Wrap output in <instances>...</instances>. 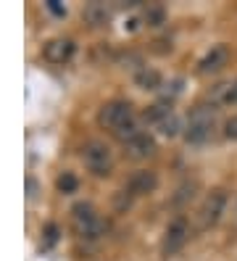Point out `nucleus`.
<instances>
[{
  "label": "nucleus",
  "mask_w": 237,
  "mask_h": 261,
  "mask_svg": "<svg viewBox=\"0 0 237 261\" xmlns=\"http://www.w3.org/2000/svg\"><path fill=\"white\" fill-rule=\"evenodd\" d=\"M214 121H216V114H214V106H195L187 116V127H185V140L193 143V145H200L211 137L214 132Z\"/></svg>",
  "instance_id": "obj_1"
},
{
  "label": "nucleus",
  "mask_w": 237,
  "mask_h": 261,
  "mask_svg": "<svg viewBox=\"0 0 237 261\" xmlns=\"http://www.w3.org/2000/svg\"><path fill=\"white\" fill-rule=\"evenodd\" d=\"M227 203H229L227 190H221V188L211 190L208 195L203 198V203H200V208L195 214V227L198 229H211L214 224H219V219H221V214H224Z\"/></svg>",
  "instance_id": "obj_2"
},
{
  "label": "nucleus",
  "mask_w": 237,
  "mask_h": 261,
  "mask_svg": "<svg viewBox=\"0 0 237 261\" xmlns=\"http://www.w3.org/2000/svg\"><path fill=\"white\" fill-rule=\"evenodd\" d=\"M71 227L79 238H87V240H95L106 232V224L100 222V217L95 214L90 203H76L71 208Z\"/></svg>",
  "instance_id": "obj_3"
},
{
  "label": "nucleus",
  "mask_w": 237,
  "mask_h": 261,
  "mask_svg": "<svg viewBox=\"0 0 237 261\" xmlns=\"http://www.w3.org/2000/svg\"><path fill=\"white\" fill-rule=\"evenodd\" d=\"M98 121H100V127H106L111 132H119L124 124L135 121L132 106L126 103V100H111V103H106L103 109L98 111Z\"/></svg>",
  "instance_id": "obj_4"
},
{
  "label": "nucleus",
  "mask_w": 237,
  "mask_h": 261,
  "mask_svg": "<svg viewBox=\"0 0 237 261\" xmlns=\"http://www.w3.org/2000/svg\"><path fill=\"white\" fill-rule=\"evenodd\" d=\"M82 161H85V166L90 169V172L98 174V177L111 174V164H114V159H111V148L106 143H98V140H92V143L85 145Z\"/></svg>",
  "instance_id": "obj_5"
},
{
  "label": "nucleus",
  "mask_w": 237,
  "mask_h": 261,
  "mask_svg": "<svg viewBox=\"0 0 237 261\" xmlns=\"http://www.w3.org/2000/svg\"><path fill=\"white\" fill-rule=\"evenodd\" d=\"M187 238H190V224H187V219H174L169 227H166V232H164V243H161V251H164V256H174L182 245L187 243Z\"/></svg>",
  "instance_id": "obj_6"
},
{
  "label": "nucleus",
  "mask_w": 237,
  "mask_h": 261,
  "mask_svg": "<svg viewBox=\"0 0 237 261\" xmlns=\"http://www.w3.org/2000/svg\"><path fill=\"white\" fill-rule=\"evenodd\" d=\"M74 56V42L71 40H63V37H56L50 42H45V48H42V58L47 61V64H69Z\"/></svg>",
  "instance_id": "obj_7"
},
{
  "label": "nucleus",
  "mask_w": 237,
  "mask_h": 261,
  "mask_svg": "<svg viewBox=\"0 0 237 261\" xmlns=\"http://www.w3.org/2000/svg\"><path fill=\"white\" fill-rule=\"evenodd\" d=\"M229 64V48L227 45H214V48L203 56V61L198 64L200 74H216Z\"/></svg>",
  "instance_id": "obj_8"
},
{
  "label": "nucleus",
  "mask_w": 237,
  "mask_h": 261,
  "mask_svg": "<svg viewBox=\"0 0 237 261\" xmlns=\"http://www.w3.org/2000/svg\"><path fill=\"white\" fill-rule=\"evenodd\" d=\"M124 153L129 159H135V161H142V159H150L153 153H155V140L150 135H145V132H140L135 140H129L124 145Z\"/></svg>",
  "instance_id": "obj_9"
},
{
  "label": "nucleus",
  "mask_w": 237,
  "mask_h": 261,
  "mask_svg": "<svg viewBox=\"0 0 237 261\" xmlns=\"http://www.w3.org/2000/svg\"><path fill=\"white\" fill-rule=\"evenodd\" d=\"M155 185H158V177L150 169H140V172H135L129 177V193L132 195H148L155 190Z\"/></svg>",
  "instance_id": "obj_10"
},
{
  "label": "nucleus",
  "mask_w": 237,
  "mask_h": 261,
  "mask_svg": "<svg viewBox=\"0 0 237 261\" xmlns=\"http://www.w3.org/2000/svg\"><path fill=\"white\" fill-rule=\"evenodd\" d=\"M82 16L90 27H106L108 19H111V11L103 6V3H87L85 11H82Z\"/></svg>",
  "instance_id": "obj_11"
},
{
  "label": "nucleus",
  "mask_w": 237,
  "mask_h": 261,
  "mask_svg": "<svg viewBox=\"0 0 237 261\" xmlns=\"http://www.w3.org/2000/svg\"><path fill=\"white\" fill-rule=\"evenodd\" d=\"M135 82H137V87H142V90H161V74H158L155 69H148V66H142L137 74H135Z\"/></svg>",
  "instance_id": "obj_12"
},
{
  "label": "nucleus",
  "mask_w": 237,
  "mask_h": 261,
  "mask_svg": "<svg viewBox=\"0 0 237 261\" xmlns=\"http://www.w3.org/2000/svg\"><path fill=\"white\" fill-rule=\"evenodd\" d=\"M171 114H174V111H171V106H169V103H155V106H150V109L142 114V119H145L148 124H153V127L158 129Z\"/></svg>",
  "instance_id": "obj_13"
},
{
  "label": "nucleus",
  "mask_w": 237,
  "mask_h": 261,
  "mask_svg": "<svg viewBox=\"0 0 237 261\" xmlns=\"http://www.w3.org/2000/svg\"><path fill=\"white\" fill-rule=\"evenodd\" d=\"M142 21L148 27H161L166 21V8L161 3H148L145 11H142Z\"/></svg>",
  "instance_id": "obj_14"
},
{
  "label": "nucleus",
  "mask_w": 237,
  "mask_h": 261,
  "mask_svg": "<svg viewBox=\"0 0 237 261\" xmlns=\"http://www.w3.org/2000/svg\"><path fill=\"white\" fill-rule=\"evenodd\" d=\"M195 190H198L195 182H185V185L177 190V195H174V206H185V203H190V201L195 198Z\"/></svg>",
  "instance_id": "obj_15"
},
{
  "label": "nucleus",
  "mask_w": 237,
  "mask_h": 261,
  "mask_svg": "<svg viewBox=\"0 0 237 261\" xmlns=\"http://www.w3.org/2000/svg\"><path fill=\"white\" fill-rule=\"evenodd\" d=\"M211 103H232V82H221L211 90Z\"/></svg>",
  "instance_id": "obj_16"
},
{
  "label": "nucleus",
  "mask_w": 237,
  "mask_h": 261,
  "mask_svg": "<svg viewBox=\"0 0 237 261\" xmlns=\"http://www.w3.org/2000/svg\"><path fill=\"white\" fill-rule=\"evenodd\" d=\"M56 185H58V190H61V193H74L79 182H76V177H74L71 172H63V174L56 179Z\"/></svg>",
  "instance_id": "obj_17"
},
{
  "label": "nucleus",
  "mask_w": 237,
  "mask_h": 261,
  "mask_svg": "<svg viewBox=\"0 0 237 261\" xmlns=\"http://www.w3.org/2000/svg\"><path fill=\"white\" fill-rule=\"evenodd\" d=\"M158 132H161V135H166V137H174V135L179 132V119L171 114V116H169V119L164 121V124L158 127Z\"/></svg>",
  "instance_id": "obj_18"
},
{
  "label": "nucleus",
  "mask_w": 237,
  "mask_h": 261,
  "mask_svg": "<svg viewBox=\"0 0 237 261\" xmlns=\"http://www.w3.org/2000/svg\"><path fill=\"white\" fill-rule=\"evenodd\" d=\"M129 203H132V193L129 190H119L116 193V208L121 211V208H129Z\"/></svg>",
  "instance_id": "obj_19"
},
{
  "label": "nucleus",
  "mask_w": 237,
  "mask_h": 261,
  "mask_svg": "<svg viewBox=\"0 0 237 261\" xmlns=\"http://www.w3.org/2000/svg\"><path fill=\"white\" fill-rule=\"evenodd\" d=\"M224 135L229 137V140H237V116H229L224 121Z\"/></svg>",
  "instance_id": "obj_20"
},
{
  "label": "nucleus",
  "mask_w": 237,
  "mask_h": 261,
  "mask_svg": "<svg viewBox=\"0 0 237 261\" xmlns=\"http://www.w3.org/2000/svg\"><path fill=\"white\" fill-rule=\"evenodd\" d=\"M56 240H58V227L56 224H47L45 227V248H50Z\"/></svg>",
  "instance_id": "obj_21"
},
{
  "label": "nucleus",
  "mask_w": 237,
  "mask_h": 261,
  "mask_svg": "<svg viewBox=\"0 0 237 261\" xmlns=\"http://www.w3.org/2000/svg\"><path fill=\"white\" fill-rule=\"evenodd\" d=\"M182 93V80H174L166 85V98H174V95H179Z\"/></svg>",
  "instance_id": "obj_22"
},
{
  "label": "nucleus",
  "mask_w": 237,
  "mask_h": 261,
  "mask_svg": "<svg viewBox=\"0 0 237 261\" xmlns=\"http://www.w3.org/2000/svg\"><path fill=\"white\" fill-rule=\"evenodd\" d=\"M45 6H47V11H50V13H56V16H66V8H63L58 0H47Z\"/></svg>",
  "instance_id": "obj_23"
},
{
  "label": "nucleus",
  "mask_w": 237,
  "mask_h": 261,
  "mask_svg": "<svg viewBox=\"0 0 237 261\" xmlns=\"http://www.w3.org/2000/svg\"><path fill=\"white\" fill-rule=\"evenodd\" d=\"M229 235H232V238H237V203H234V208H232V222H229Z\"/></svg>",
  "instance_id": "obj_24"
},
{
  "label": "nucleus",
  "mask_w": 237,
  "mask_h": 261,
  "mask_svg": "<svg viewBox=\"0 0 237 261\" xmlns=\"http://www.w3.org/2000/svg\"><path fill=\"white\" fill-rule=\"evenodd\" d=\"M27 190H29V193H27L29 198H35V195H37V182H35V179H32V177L27 179Z\"/></svg>",
  "instance_id": "obj_25"
},
{
  "label": "nucleus",
  "mask_w": 237,
  "mask_h": 261,
  "mask_svg": "<svg viewBox=\"0 0 237 261\" xmlns=\"http://www.w3.org/2000/svg\"><path fill=\"white\" fill-rule=\"evenodd\" d=\"M232 103H237V82H232Z\"/></svg>",
  "instance_id": "obj_26"
}]
</instances>
